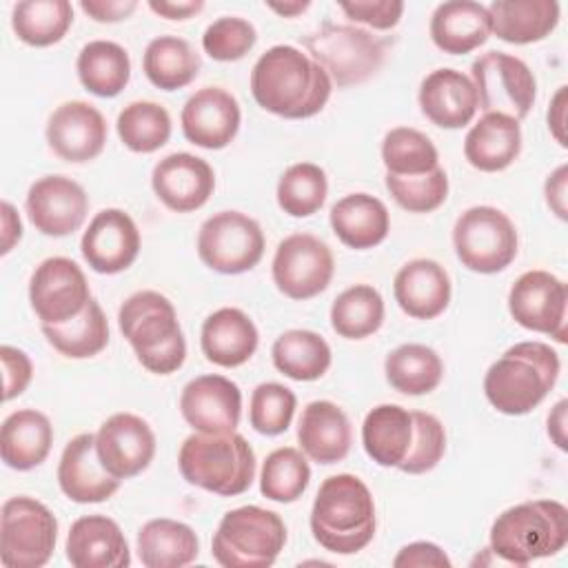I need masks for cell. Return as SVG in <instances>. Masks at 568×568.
<instances>
[{
    "instance_id": "obj_14",
    "label": "cell",
    "mask_w": 568,
    "mask_h": 568,
    "mask_svg": "<svg viewBox=\"0 0 568 568\" xmlns=\"http://www.w3.org/2000/svg\"><path fill=\"white\" fill-rule=\"evenodd\" d=\"M566 284L548 271L521 273L508 293V311L513 320L535 333L566 342Z\"/></svg>"
},
{
    "instance_id": "obj_12",
    "label": "cell",
    "mask_w": 568,
    "mask_h": 568,
    "mask_svg": "<svg viewBox=\"0 0 568 568\" xmlns=\"http://www.w3.org/2000/svg\"><path fill=\"white\" fill-rule=\"evenodd\" d=\"M197 255L217 273H246L264 255L260 224L240 211H220L206 217L197 231Z\"/></svg>"
},
{
    "instance_id": "obj_53",
    "label": "cell",
    "mask_w": 568,
    "mask_h": 568,
    "mask_svg": "<svg viewBox=\"0 0 568 568\" xmlns=\"http://www.w3.org/2000/svg\"><path fill=\"white\" fill-rule=\"evenodd\" d=\"M395 568H448V555L433 541L406 544L393 559Z\"/></svg>"
},
{
    "instance_id": "obj_60",
    "label": "cell",
    "mask_w": 568,
    "mask_h": 568,
    "mask_svg": "<svg viewBox=\"0 0 568 568\" xmlns=\"http://www.w3.org/2000/svg\"><path fill=\"white\" fill-rule=\"evenodd\" d=\"M266 7H268L271 11H275V13L284 16V18H295V16L304 13V11L311 7V2H308V0H295V2H268Z\"/></svg>"
},
{
    "instance_id": "obj_52",
    "label": "cell",
    "mask_w": 568,
    "mask_h": 568,
    "mask_svg": "<svg viewBox=\"0 0 568 568\" xmlns=\"http://www.w3.org/2000/svg\"><path fill=\"white\" fill-rule=\"evenodd\" d=\"M0 359L4 371V386H2V399L9 402L18 395H22L33 377V364L29 355L16 346H0Z\"/></svg>"
},
{
    "instance_id": "obj_16",
    "label": "cell",
    "mask_w": 568,
    "mask_h": 568,
    "mask_svg": "<svg viewBox=\"0 0 568 568\" xmlns=\"http://www.w3.org/2000/svg\"><path fill=\"white\" fill-rule=\"evenodd\" d=\"M100 464L118 479H129L149 468L155 455V433L133 413H115L95 433Z\"/></svg>"
},
{
    "instance_id": "obj_40",
    "label": "cell",
    "mask_w": 568,
    "mask_h": 568,
    "mask_svg": "<svg viewBox=\"0 0 568 568\" xmlns=\"http://www.w3.org/2000/svg\"><path fill=\"white\" fill-rule=\"evenodd\" d=\"M384 373L397 393L426 395L439 386L444 362L426 344H402L386 355Z\"/></svg>"
},
{
    "instance_id": "obj_48",
    "label": "cell",
    "mask_w": 568,
    "mask_h": 568,
    "mask_svg": "<svg viewBox=\"0 0 568 568\" xmlns=\"http://www.w3.org/2000/svg\"><path fill=\"white\" fill-rule=\"evenodd\" d=\"M297 397L280 382H262L251 393L248 422L262 435L284 433L295 415Z\"/></svg>"
},
{
    "instance_id": "obj_33",
    "label": "cell",
    "mask_w": 568,
    "mask_h": 568,
    "mask_svg": "<svg viewBox=\"0 0 568 568\" xmlns=\"http://www.w3.org/2000/svg\"><path fill=\"white\" fill-rule=\"evenodd\" d=\"M490 33L510 44L539 42L559 24L555 0H495L488 7Z\"/></svg>"
},
{
    "instance_id": "obj_13",
    "label": "cell",
    "mask_w": 568,
    "mask_h": 568,
    "mask_svg": "<svg viewBox=\"0 0 568 568\" xmlns=\"http://www.w3.org/2000/svg\"><path fill=\"white\" fill-rule=\"evenodd\" d=\"M271 271L280 293L291 300H311L331 284L335 260L320 237L293 233L277 244Z\"/></svg>"
},
{
    "instance_id": "obj_26",
    "label": "cell",
    "mask_w": 568,
    "mask_h": 568,
    "mask_svg": "<svg viewBox=\"0 0 568 568\" xmlns=\"http://www.w3.org/2000/svg\"><path fill=\"white\" fill-rule=\"evenodd\" d=\"M393 293L399 308L415 320H433L448 308L450 302V277L446 268L428 257L406 262L395 280Z\"/></svg>"
},
{
    "instance_id": "obj_15",
    "label": "cell",
    "mask_w": 568,
    "mask_h": 568,
    "mask_svg": "<svg viewBox=\"0 0 568 568\" xmlns=\"http://www.w3.org/2000/svg\"><path fill=\"white\" fill-rule=\"evenodd\" d=\"M89 282L82 268L62 255L42 260L29 282V302L42 324H62L89 304Z\"/></svg>"
},
{
    "instance_id": "obj_35",
    "label": "cell",
    "mask_w": 568,
    "mask_h": 568,
    "mask_svg": "<svg viewBox=\"0 0 568 568\" xmlns=\"http://www.w3.org/2000/svg\"><path fill=\"white\" fill-rule=\"evenodd\" d=\"M200 541L195 530L175 519H151L138 530V557L146 568H180L195 561Z\"/></svg>"
},
{
    "instance_id": "obj_36",
    "label": "cell",
    "mask_w": 568,
    "mask_h": 568,
    "mask_svg": "<svg viewBox=\"0 0 568 568\" xmlns=\"http://www.w3.org/2000/svg\"><path fill=\"white\" fill-rule=\"evenodd\" d=\"M78 78L98 98H115L131 78V60L122 44L91 40L78 53Z\"/></svg>"
},
{
    "instance_id": "obj_49",
    "label": "cell",
    "mask_w": 568,
    "mask_h": 568,
    "mask_svg": "<svg viewBox=\"0 0 568 568\" xmlns=\"http://www.w3.org/2000/svg\"><path fill=\"white\" fill-rule=\"evenodd\" d=\"M413 437L406 457L397 466L402 473L422 475L433 470L446 450V430L442 422L424 410H413Z\"/></svg>"
},
{
    "instance_id": "obj_19",
    "label": "cell",
    "mask_w": 568,
    "mask_h": 568,
    "mask_svg": "<svg viewBox=\"0 0 568 568\" xmlns=\"http://www.w3.org/2000/svg\"><path fill=\"white\" fill-rule=\"evenodd\" d=\"M180 413L197 433H233L242 415L240 386L224 375H200L182 388Z\"/></svg>"
},
{
    "instance_id": "obj_7",
    "label": "cell",
    "mask_w": 568,
    "mask_h": 568,
    "mask_svg": "<svg viewBox=\"0 0 568 568\" xmlns=\"http://www.w3.org/2000/svg\"><path fill=\"white\" fill-rule=\"evenodd\" d=\"M286 544V526L273 510L240 506L229 510L213 532L211 552L224 568H268Z\"/></svg>"
},
{
    "instance_id": "obj_30",
    "label": "cell",
    "mask_w": 568,
    "mask_h": 568,
    "mask_svg": "<svg viewBox=\"0 0 568 568\" xmlns=\"http://www.w3.org/2000/svg\"><path fill=\"white\" fill-rule=\"evenodd\" d=\"M490 36L488 9L470 0L442 2L430 16V40L450 55H464L481 47Z\"/></svg>"
},
{
    "instance_id": "obj_10",
    "label": "cell",
    "mask_w": 568,
    "mask_h": 568,
    "mask_svg": "<svg viewBox=\"0 0 568 568\" xmlns=\"http://www.w3.org/2000/svg\"><path fill=\"white\" fill-rule=\"evenodd\" d=\"M58 519L38 499L18 495L2 504L0 561L7 568H40L55 548Z\"/></svg>"
},
{
    "instance_id": "obj_9",
    "label": "cell",
    "mask_w": 568,
    "mask_h": 568,
    "mask_svg": "<svg viewBox=\"0 0 568 568\" xmlns=\"http://www.w3.org/2000/svg\"><path fill=\"white\" fill-rule=\"evenodd\" d=\"M453 246L459 262L475 273H499L517 257V229L495 206H470L453 226Z\"/></svg>"
},
{
    "instance_id": "obj_25",
    "label": "cell",
    "mask_w": 568,
    "mask_h": 568,
    "mask_svg": "<svg viewBox=\"0 0 568 568\" xmlns=\"http://www.w3.org/2000/svg\"><path fill=\"white\" fill-rule=\"evenodd\" d=\"M419 106L433 124L442 129H462L475 118L479 102L473 80L457 69L444 67L430 71L422 80Z\"/></svg>"
},
{
    "instance_id": "obj_22",
    "label": "cell",
    "mask_w": 568,
    "mask_h": 568,
    "mask_svg": "<svg viewBox=\"0 0 568 568\" xmlns=\"http://www.w3.org/2000/svg\"><path fill=\"white\" fill-rule=\"evenodd\" d=\"M151 186L166 209L189 213L209 202L215 189V173L204 158L180 151L153 166Z\"/></svg>"
},
{
    "instance_id": "obj_23",
    "label": "cell",
    "mask_w": 568,
    "mask_h": 568,
    "mask_svg": "<svg viewBox=\"0 0 568 568\" xmlns=\"http://www.w3.org/2000/svg\"><path fill=\"white\" fill-rule=\"evenodd\" d=\"M120 481L100 464L93 433H80L64 446L58 464V484L71 501H106L120 488Z\"/></svg>"
},
{
    "instance_id": "obj_29",
    "label": "cell",
    "mask_w": 568,
    "mask_h": 568,
    "mask_svg": "<svg viewBox=\"0 0 568 568\" xmlns=\"http://www.w3.org/2000/svg\"><path fill=\"white\" fill-rule=\"evenodd\" d=\"M521 151L519 120L506 113H484L466 133L464 155L484 173L508 169Z\"/></svg>"
},
{
    "instance_id": "obj_21",
    "label": "cell",
    "mask_w": 568,
    "mask_h": 568,
    "mask_svg": "<svg viewBox=\"0 0 568 568\" xmlns=\"http://www.w3.org/2000/svg\"><path fill=\"white\" fill-rule=\"evenodd\" d=\"M47 142L60 160L75 164L89 162L106 144V120L89 102H64L49 115Z\"/></svg>"
},
{
    "instance_id": "obj_34",
    "label": "cell",
    "mask_w": 568,
    "mask_h": 568,
    "mask_svg": "<svg viewBox=\"0 0 568 568\" xmlns=\"http://www.w3.org/2000/svg\"><path fill=\"white\" fill-rule=\"evenodd\" d=\"M413 437V417L399 404H379L371 408L362 424V444L366 455L386 468H397L408 453Z\"/></svg>"
},
{
    "instance_id": "obj_17",
    "label": "cell",
    "mask_w": 568,
    "mask_h": 568,
    "mask_svg": "<svg viewBox=\"0 0 568 568\" xmlns=\"http://www.w3.org/2000/svg\"><path fill=\"white\" fill-rule=\"evenodd\" d=\"M27 215L31 224L51 237L78 231L89 211L87 191L67 175H44L29 186Z\"/></svg>"
},
{
    "instance_id": "obj_56",
    "label": "cell",
    "mask_w": 568,
    "mask_h": 568,
    "mask_svg": "<svg viewBox=\"0 0 568 568\" xmlns=\"http://www.w3.org/2000/svg\"><path fill=\"white\" fill-rule=\"evenodd\" d=\"M149 9L166 20H186L204 9L202 0H149Z\"/></svg>"
},
{
    "instance_id": "obj_18",
    "label": "cell",
    "mask_w": 568,
    "mask_h": 568,
    "mask_svg": "<svg viewBox=\"0 0 568 568\" xmlns=\"http://www.w3.org/2000/svg\"><path fill=\"white\" fill-rule=\"evenodd\" d=\"M84 262L102 275L126 271L140 253V231L122 209H102L80 240Z\"/></svg>"
},
{
    "instance_id": "obj_46",
    "label": "cell",
    "mask_w": 568,
    "mask_h": 568,
    "mask_svg": "<svg viewBox=\"0 0 568 568\" xmlns=\"http://www.w3.org/2000/svg\"><path fill=\"white\" fill-rule=\"evenodd\" d=\"M328 193V180L322 166L313 162L291 164L277 182V204L291 217H308L322 209Z\"/></svg>"
},
{
    "instance_id": "obj_41",
    "label": "cell",
    "mask_w": 568,
    "mask_h": 568,
    "mask_svg": "<svg viewBox=\"0 0 568 568\" xmlns=\"http://www.w3.org/2000/svg\"><path fill=\"white\" fill-rule=\"evenodd\" d=\"M73 22L67 0H22L13 7L11 27L29 47H51L64 38Z\"/></svg>"
},
{
    "instance_id": "obj_43",
    "label": "cell",
    "mask_w": 568,
    "mask_h": 568,
    "mask_svg": "<svg viewBox=\"0 0 568 568\" xmlns=\"http://www.w3.org/2000/svg\"><path fill=\"white\" fill-rule=\"evenodd\" d=\"M118 135L133 153H153L171 138L169 111L151 100L126 104L118 115Z\"/></svg>"
},
{
    "instance_id": "obj_28",
    "label": "cell",
    "mask_w": 568,
    "mask_h": 568,
    "mask_svg": "<svg viewBox=\"0 0 568 568\" xmlns=\"http://www.w3.org/2000/svg\"><path fill=\"white\" fill-rule=\"evenodd\" d=\"M351 422L337 404L315 399L304 406L297 424V442L308 459L317 464L342 462L351 450Z\"/></svg>"
},
{
    "instance_id": "obj_4",
    "label": "cell",
    "mask_w": 568,
    "mask_h": 568,
    "mask_svg": "<svg viewBox=\"0 0 568 568\" xmlns=\"http://www.w3.org/2000/svg\"><path fill=\"white\" fill-rule=\"evenodd\" d=\"M118 324L146 371L171 375L184 364L186 339L173 304L162 293L138 291L129 295L118 311Z\"/></svg>"
},
{
    "instance_id": "obj_51",
    "label": "cell",
    "mask_w": 568,
    "mask_h": 568,
    "mask_svg": "<svg viewBox=\"0 0 568 568\" xmlns=\"http://www.w3.org/2000/svg\"><path fill=\"white\" fill-rule=\"evenodd\" d=\"M339 9L353 22H362L373 29L386 31L399 22V18L404 13V2H399V0H373V2L355 0V2H342Z\"/></svg>"
},
{
    "instance_id": "obj_24",
    "label": "cell",
    "mask_w": 568,
    "mask_h": 568,
    "mask_svg": "<svg viewBox=\"0 0 568 568\" xmlns=\"http://www.w3.org/2000/svg\"><path fill=\"white\" fill-rule=\"evenodd\" d=\"M67 559L75 568H126L131 550L118 521L106 515L75 519L67 535Z\"/></svg>"
},
{
    "instance_id": "obj_31",
    "label": "cell",
    "mask_w": 568,
    "mask_h": 568,
    "mask_svg": "<svg viewBox=\"0 0 568 568\" xmlns=\"http://www.w3.org/2000/svg\"><path fill=\"white\" fill-rule=\"evenodd\" d=\"M331 229L342 244L364 251L382 244L390 229L386 204L368 193H351L331 206Z\"/></svg>"
},
{
    "instance_id": "obj_39",
    "label": "cell",
    "mask_w": 568,
    "mask_h": 568,
    "mask_svg": "<svg viewBox=\"0 0 568 568\" xmlns=\"http://www.w3.org/2000/svg\"><path fill=\"white\" fill-rule=\"evenodd\" d=\"M42 333L60 355L71 359L93 357L109 344V322L93 297L80 315L62 324H42Z\"/></svg>"
},
{
    "instance_id": "obj_6",
    "label": "cell",
    "mask_w": 568,
    "mask_h": 568,
    "mask_svg": "<svg viewBox=\"0 0 568 568\" xmlns=\"http://www.w3.org/2000/svg\"><path fill=\"white\" fill-rule=\"evenodd\" d=\"M182 477L197 488L235 497L255 479V453L240 433H193L178 453Z\"/></svg>"
},
{
    "instance_id": "obj_55",
    "label": "cell",
    "mask_w": 568,
    "mask_h": 568,
    "mask_svg": "<svg viewBox=\"0 0 568 568\" xmlns=\"http://www.w3.org/2000/svg\"><path fill=\"white\" fill-rule=\"evenodd\" d=\"M566 191H568V166L561 164L557 166L546 184H544V195H546V204L548 209L559 217L566 220L568 217V209H566Z\"/></svg>"
},
{
    "instance_id": "obj_54",
    "label": "cell",
    "mask_w": 568,
    "mask_h": 568,
    "mask_svg": "<svg viewBox=\"0 0 568 568\" xmlns=\"http://www.w3.org/2000/svg\"><path fill=\"white\" fill-rule=\"evenodd\" d=\"M135 0H82L80 9L95 22H120L135 11Z\"/></svg>"
},
{
    "instance_id": "obj_57",
    "label": "cell",
    "mask_w": 568,
    "mask_h": 568,
    "mask_svg": "<svg viewBox=\"0 0 568 568\" xmlns=\"http://www.w3.org/2000/svg\"><path fill=\"white\" fill-rule=\"evenodd\" d=\"M566 93H568V87L561 84L552 95L550 109H548V129L552 138L559 142V146L568 144L566 142Z\"/></svg>"
},
{
    "instance_id": "obj_32",
    "label": "cell",
    "mask_w": 568,
    "mask_h": 568,
    "mask_svg": "<svg viewBox=\"0 0 568 568\" xmlns=\"http://www.w3.org/2000/svg\"><path fill=\"white\" fill-rule=\"evenodd\" d=\"M53 444V426L49 417L36 408H20L7 415L0 430L2 462L13 470H31L40 466Z\"/></svg>"
},
{
    "instance_id": "obj_8",
    "label": "cell",
    "mask_w": 568,
    "mask_h": 568,
    "mask_svg": "<svg viewBox=\"0 0 568 568\" xmlns=\"http://www.w3.org/2000/svg\"><path fill=\"white\" fill-rule=\"evenodd\" d=\"M308 55L328 73L337 87L362 84L384 64L388 38H379L355 24L324 22L302 38Z\"/></svg>"
},
{
    "instance_id": "obj_2",
    "label": "cell",
    "mask_w": 568,
    "mask_h": 568,
    "mask_svg": "<svg viewBox=\"0 0 568 568\" xmlns=\"http://www.w3.org/2000/svg\"><path fill=\"white\" fill-rule=\"evenodd\" d=\"M311 532L328 552L364 550L375 537V501L368 486L351 473L326 477L311 508Z\"/></svg>"
},
{
    "instance_id": "obj_1",
    "label": "cell",
    "mask_w": 568,
    "mask_h": 568,
    "mask_svg": "<svg viewBox=\"0 0 568 568\" xmlns=\"http://www.w3.org/2000/svg\"><path fill=\"white\" fill-rule=\"evenodd\" d=\"M333 91L328 73L304 51L291 44L266 49L251 71L255 102L280 118L302 120L317 115Z\"/></svg>"
},
{
    "instance_id": "obj_59",
    "label": "cell",
    "mask_w": 568,
    "mask_h": 568,
    "mask_svg": "<svg viewBox=\"0 0 568 568\" xmlns=\"http://www.w3.org/2000/svg\"><path fill=\"white\" fill-rule=\"evenodd\" d=\"M548 437L559 450H566V399H559L548 415Z\"/></svg>"
},
{
    "instance_id": "obj_44",
    "label": "cell",
    "mask_w": 568,
    "mask_h": 568,
    "mask_svg": "<svg viewBox=\"0 0 568 568\" xmlns=\"http://www.w3.org/2000/svg\"><path fill=\"white\" fill-rule=\"evenodd\" d=\"M311 481L306 455L293 446L275 448L266 455L260 473V493L280 504H291L304 495Z\"/></svg>"
},
{
    "instance_id": "obj_47",
    "label": "cell",
    "mask_w": 568,
    "mask_h": 568,
    "mask_svg": "<svg viewBox=\"0 0 568 568\" xmlns=\"http://www.w3.org/2000/svg\"><path fill=\"white\" fill-rule=\"evenodd\" d=\"M390 197L410 213H430L448 197V175L442 166L422 175H393L384 178Z\"/></svg>"
},
{
    "instance_id": "obj_27",
    "label": "cell",
    "mask_w": 568,
    "mask_h": 568,
    "mask_svg": "<svg viewBox=\"0 0 568 568\" xmlns=\"http://www.w3.org/2000/svg\"><path fill=\"white\" fill-rule=\"evenodd\" d=\"M257 342L260 335L253 320L235 306L213 311L204 320L200 333V346L204 357L224 368L246 364L253 357Z\"/></svg>"
},
{
    "instance_id": "obj_45",
    "label": "cell",
    "mask_w": 568,
    "mask_h": 568,
    "mask_svg": "<svg viewBox=\"0 0 568 568\" xmlns=\"http://www.w3.org/2000/svg\"><path fill=\"white\" fill-rule=\"evenodd\" d=\"M382 162L393 175H422L439 166L430 138L413 126H395L382 140Z\"/></svg>"
},
{
    "instance_id": "obj_5",
    "label": "cell",
    "mask_w": 568,
    "mask_h": 568,
    "mask_svg": "<svg viewBox=\"0 0 568 568\" xmlns=\"http://www.w3.org/2000/svg\"><path fill=\"white\" fill-rule=\"evenodd\" d=\"M568 541V508L557 499H535L506 508L490 526V552L513 566L557 555Z\"/></svg>"
},
{
    "instance_id": "obj_58",
    "label": "cell",
    "mask_w": 568,
    "mask_h": 568,
    "mask_svg": "<svg viewBox=\"0 0 568 568\" xmlns=\"http://www.w3.org/2000/svg\"><path fill=\"white\" fill-rule=\"evenodd\" d=\"M0 211H2V255H7L13 248V244H18L22 237V222L18 211L9 202H2Z\"/></svg>"
},
{
    "instance_id": "obj_42",
    "label": "cell",
    "mask_w": 568,
    "mask_h": 568,
    "mask_svg": "<svg viewBox=\"0 0 568 568\" xmlns=\"http://www.w3.org/2000/svg\"><path fill=\"white\" fill-rule=\"evenodd\" d=\"M384 322V297L371 284H353L331 306V326L339 337L364 339Z\"/></svg>"
},
{
    "instance_id": "obj_20",
    "label": "cell",
    "mask_w": 568,
    "mask_h": 568,
    "mask_svg": "<svg viewBox=\"0 0 568 568\" xmlns=\"http://www.w3.org/2000/svg\"><path fill=\"white\" fill-rule=\"evenodd\" d=\"M184 138L202 149H224L240 131L242 111L229 91L222 87H204L195 91L180 113Z\"/></svg>"
},
{
    "instance_id": "obj_11",
    "label": "cell",
    "mask_w": 568,
    "mask_h": 568,
    "mask_svg": "<svg viewBox=\"0 0 568 568\" xmlns=\"http://www.w3.org/2000/svg\"><path fill=\"white\" fill-rule=\"evenodd\" d=\"M470 80L484 113H506L521 120L535 104L537 80L530 67L510 53H481L470 64Z\"/></svg>"
},
{
    "instance_id": "obj_50",
    "label": "cell",
    "mask_w": 568,
    "mask_h": 568,
    "mask_svg": "<svg viewBox=\"0 0 568 568\" xmlns=\"http://www.w3.org/2000/svg\"><path fill=\"white\" fill-rule=\"evenodd\" d=\"M255 27L237 16L213 20L202 33V49L217 62H235L255 47Z\"/></svg>"
},
{
    "instance_id": "obj_38",
    "label": "cell",
    "mask_w": 568,
    "mask_h": 568,
    "mask_svg": "<svg viewBox=\"0 0 568 568\" xmlns=\"http://www.w3.org/2000/svg\"><path fill=\"white\" fill-rule=\"evenodd\" d=\"M271 357L275 368L295 382L320 379L333 359L328 342L320 333L306 328L284 331L273 342Z\"/></svg>"
},
{
    "instance_id": "obj_3",
    "label": "cell",
    "mask_w": 568,
    "mask_h": 568,
    "mask_svg": "<svg viewBox=\"0 0 568 568\" xmlns=\"http://www.w3.org/2000/svg\"><path fill=\"white\" fill-rule=\"evenodd\" d=\"M559 371L555 348L544 342H519L486 371V399L504 415H526L546 399Z\"/></svg>"
},
{
    "instance_id": "obj_37",
    "label": "cell",
    "mask_w": 568,
    "mask_h": 568,
    "mask_svg": "<svg viewBox=\"0 0 568 568\" xmlns=\"http://www.w3.org/2000/svg\"><path fill=\"white\" fill-rule=\"evenodd\" d=\"M202 60L195 49L178 36L153 38L142 55V69L149 82L162 91H175L191 84L200 73Z\"/></svg>"
}]
</instances>
